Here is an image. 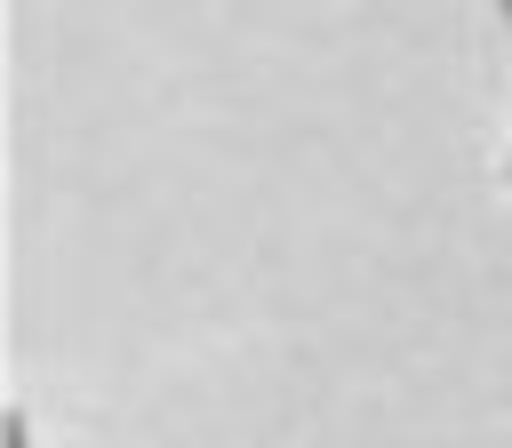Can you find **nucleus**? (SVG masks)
Here are the masks:
<instances>
[]
</instances>
